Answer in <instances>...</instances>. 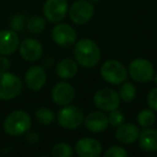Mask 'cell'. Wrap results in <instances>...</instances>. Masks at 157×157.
<instances>
[{
    "label": "cell",
    "instance_id": "6da1fadb",
    "mask_svg": "<svg viewBox=\"0 0 157 157\" xmlns=\"http://www.w3.org/2000/svg\"><path fill=\"white\" fill-rule=\"evenodd\" d=\"M74 60L84 68H93L100 60V48L90 39H81L73 48Z\"/></svg>",
    "mask_w": 157,
    "mask_h": 157
},
{
    "label": "cell",
    "instance_id": "7a4b0ae2",
    "mask_svg": "<svg viewBox=\"0 0 157 157\" xmlns=\"http://www.w3.org/2000/svg\"><path fill=\"white\" fill-rule=\"evenodd\" d=\"M31 127V117L27 112L17 110L10 113L3 123V129L12 137L22 136L29 131Z\"/></svg>",
    "mask_w": 157,
    "mask_h": 157
},
{
    "label": "cell",
    "instance_id": "3957f363",
    "mask_svg": "<svg viewBox=\"0 0 157 157\" xmlns=\"http://www.w3.org/2000/svg\"><path fill=\"white\" fill-rule=\"evenodd\" d=\"M22 80L17 75L8 71H0V99L11 100L21 94Z\"/></svg>",
    "mask_w": 157,
    "mask_h": 157
},
{
    "label": "cell",
    "instance_id": "277c9868",
    "mask_svg": "<svg viewBox=\"0 0 157 157\" xmlns=\"http://www.w3.org/2000/svg\"><path fill=\"white\" fill-rule=\"evenodd\" d=\"M100 74L105 82L112 85H120L127 80V70L121 61L110 59L103 63L100 68Z\"/></svg>",
    "mask_w": 157,
    "mask_h": 157
},
{
    "label": "cell",
    "instance_id": "5b68a950",
    "mask_svg": "<svg viewBox=\"0 0 157 157\" xmlns=\"http://www.w3.org/2000/svg\"><path fill=\"white\" fill-rule=\"evenodd\" d=\"M132 80L139 83L150 82L154 78V67L152 63L145 58H136L129 63L128 71Z\"/></svg>",
    "mask_w": 157,
    "mask_h": 157
},
{
    "label": "cell",
    "instance_id": "8992f818",
    "mask_svg": "<svg viewBox=\"0 0 157 157\" xmlns=\"http://www.w3.org/2000/svg\"><path fill=\"white\" fill-rule=\"evenodd\" d=\"M84 121L83 111L76 105H65L57 115V122L66 129H76Z\"/></svg>",
    "mask_w": 157,
    "mask_h": 157
},
{
    "label": "cell",
    "instance_id": "52a82bcc",
    "mask_svg": "<svg viewBox=\"0 0 157 157\" xmlns=\"http://www.w3.org/2000/svg\"><path fill=\"white\" fill-rule=\"evenodd\" d=\"M95 8L88 0H76L69 8V17L74 24L84 25L92 20Z\"/></svg>",
    "mask_w": 157,
    "mask_h": 157
},
{
    "label": "cell",
    "instance_id": "ba28073f",
    "mask_svg": "<svg viewBox=\"0 0 157 157\" xmlns=\"http://www.w3.org/2000/svg\"><path fill=\"white\" fill-rule=\"evenodd\" d=\"M94 103L101 111L110 112L118 109L121 98L115 90L111 88H101L94 95Z\"/></svg>",
    "mask_w": 157,
    "mask_h": 157
},
{
    "label": "cell",
    "instance_id": "9c48e42d",
    "mask_svg": "<svg viewBox=\"0 0 157 157\" xmlns=\"http://www.w3.org/2000/svg\"><path fill=\"white\" fill-rule=\"evenodd\" d=\"M68 11L69 6L67 0H46L43 6L44 17L51 23H60Z\"/></svg>",
    "mask_w": 157,
    "mask_h": 157
},
{
    "label": "cell",
    "instance_id": "30bf717a",
    "mask_svg": "<svg viewBox=\"0 0 157 157\" xmlns=\"http://www.w3.org/2000/svg\"><path fill=\"white\" fill-rule=\"evenodd\" d=\"M52 39L57 45L69 48L76 41V31L66 23H57L52 30Z\"/></svg>",
    "mask_w": 157,
    "mask_h": 157
},
{
    "label": "cell",
    "instance_id": "8fae6325",
    "mask_svg": "<svg viewBox=\"0 0 157 157\" xmlns=\"http://www.w3.org/2000/svg\"><path fill=\"white\" fill-rule=\"evenodd\" d=\"M75 152L81 157H97L101 154L102 146L95 138H82L75 143Z\"/></svg>",
    "mask_w": 157,
    "mask_h": 157
},
{
    "label": "cell",
    "instance_id": "7c38bea8",
    "mask_svg": "<svg viewBox=\"0 0 157 157\" xmlns=\"http://www.w3.org/2000/svg\"><path fill=\"white\" fill-rule=\"evenodd\" d=\"M46 82L45 70L41 66H33L25 74V83L27 87L33 92H39L43 88Z\"/></svg>",
    "mask_w": 157,
    "mask_h": 157
},
{
    "label": "cell",
    "instance_id": "4fadbf2b",
    "mask_svg": "<svg viewBox=\"0 0 157 157\" xmlns=\"http://www.w3.org/2000/svg\"><path fill=\"white\" fill-rule=\"evenodd\" d=\"M73 86L68 82H59L52 90V99L58 105H67L72 102L74 99Z\"/></svg>",
    "mask_w": 157,
    "mask_h": 157
},
{
    "label": "cell",
    "instance_id": "5bb4252c",
    "mask_svg": "<svg viewBox=\"0 0 157 157\" xmlns=\"http://www.w3.org/2000/svg\"><path fill=\"white\" fill-rule=\"evenodd\" d=\"M18 51L23 59L27 61H36L42 56L43 48L38 40L28 38L21 42Z\"/></svg>",
    "mask_w": 157,
    "mask_h": 157
},
{
    "label": "cell",
    "instance_id": "9a60e30c",
    "mask_svg": "<svg viewBox=\"0 0 157 157\" xmlns=\"http://www.w3.org/2000/svg\"><path fill=\"white\" fill-rule=\"evenodd\" d=\"M20 46V38L14 30L0 31V55H9L16 52Z\"/></svg>",
    "mask_w": 157,
    "mask_h": 157
},
{
    "label": "cell",
    "instance_id": "2e32d148",
    "mask_svg": "<svg viewBox=\"0 0 157 157\" xmlns=\"http://www.w3.org/2000/svg\"><path fill=\"white\" fill-rule=\"evenodd\" d=\"M84 124L86 128L94 133H99L105 131L109 126L108 116L101 111H94L85 116Z\"/></svg>",
    "mask_w": 157,
    "mask_h": 157
},
{
    "label": "cell",
    "instance_id": "e0dca14e",
    "mask_svg": "<svg viewBox=\"0 0 157 157\" xmlns=\"http://www.w3.org/2000/svg\"><path fill=\"white\" fill-rule=\"evenodd\" d=\"M140 129L132 123H123L117 127L115 138L118 142L124 144H131L139 139Z\"/></svg>",
    "mask_w": 157,
    "mask_h": 157
},
{
    "label": "cell",
    "instance_id": "ac0fdd59",
    "mask_svg": "<svg viewBox=\"0 0 157 157\" xmlns=\"http://www.w3.org/2000/svg\"><path fill=\"white\" fill-rule=\"evenodd\" d=\"M139 144L145 152H156L157 151V129L151 127L145 128L140 132Z\"/></svg>",
    "mask_w": 157,
    "mask_h": 157
},
{
    "label": "cell",
    "instance_id": "d6986e66",
    "mask_svg": "<svg viewBox=\"0 0 157 157\" xmlns=\"http://www.w3.org/2000/svg\"><path fill=\"white\" fill-rule=\"evenodd\" d=\"M78 63L71 58H65L60 60L56 66L57 75L63 80L71 78L78 73Z\"/></svg>",
    "mask_w": 157,
    "mask_h": 157
},
{
    "label": "cell",
    "instance_id": "ffe728a7",
    "mask_svg": "<svg viewBox=\"0 0 157 157\" xmlns=\"http://www.w3.org/2000/svg\"><path fill=\"white\" fill-rule=\"evenodd\" d=\"M137 122L143 128H148L155 124L156 116H155L154 112L152 111V109H144L139 112L137 116Z\"/></svg>",
    "mask_w": 157,
    "mask_h": 157
},
{
    "label": "cell",
    "instance_id": "44dd1931",
    "mask_svg": "<svg viewBox=\"0 0 157 157\" xmlns=\"http://www.w3.org/2000/svg\"><path fill=\"white\" fill-rule=\"evenodd\" d=\"M45 18L39 15L31 16L26 22V27L31 33H40L45 28Z\"/></svg>",
    "mask_w": 157,
    "mask_h": 157
},
{
    "label": "cell",
    "instance_id": "7402d4cb",
    "mask_svg": "<svg viewBox=\"0 0 157 157\" xmlns=\"http://www.w3.org/2000/svg\"><path fill=\"white\" fill-rule=\"evenodd\" d=\"M118 95H120V98L123 101H125V102H131L136 98L137 90H136V87L132 83H130V82H124L123 85L121 86Z\"/></svg>",
    "mask_w": 157,
    "mask_h": 157
},
{
    "label": "cell",
    "instance_id": "603a6c76",
    "mask_svg": "<svg viewBox=\"0 0 157 157\" xmlns=\"http://www.w3.org/2000/svg\"><path fill=\"white\" fill-rule=\"evenodd\" d=\"M36 120L41 125H51L55 121V114L48 108H39L35 113Z\"/></svg>",
    "mask_w": 157,
    "mask_h": 157
},
{
    "label": "cell",
    "instance_id": "cb8c5ba5",
    "mask_svg": "<svg viewBox=\"0 0 157 157\" xmlns=\"http://www.w3.org/2000/svg\"><path fill=\"white\" fill-rule=\"evenodd\" d=\"M73 154V150L68 143H57L52 148V156L54 157H70Z\"/></svg>",
    "mask_w": 157,
    "mask_h": 157
},
{
    "label": "cell",
    "instance_id": "d4e9b609",
    "mask_svg": "<svg viewBox=\"0 0 157 157\" xmlns=\"http://www.w3.org/2000/svg\"><path fill=\"white\" fill-rule=\"evenodd\" d=\"M108 121H109V125L112 127H118L122 125L125 121V115L121 110L115 109L113 111H110V114L108 116Z\"/></svg>",
    "mask_w": 157,
    "mask_h": 157
},
{
    "label": "cell",
    "instance_id": "484cf974",
    "mask_svg": "<svg viewBox=\"0 0 157 157\" xmlns=\"http://www.w3.org/2000/svg\"><path fill=\"white\" fill-rule=\"evenodd\" d=\"M25 25H26V18L22 14L14 15L10 21V27L14 31H22L24 29Z\"/></svg>",
    "mask_w": 157,
    "mask_h": 157
},
{
    "label": "cell",
    "instance_id": "4316f807",
    "mask_svg": "<svg viewBox=\"0 0 157 157\" xmlns=\"http://www.w3.org/2000/svg\"><path fill=\"white\" fill-rule=\"evenodd\" d=\"M105 157H127L128 153L124 147L118 145H113L105 153Z\"/></svg>",
    "mask_w": 157,
    "mask_h": 157
},
{
    "label": "cell",
    "instance_id": "83f0119b",
    "mask_svg": "<svg viewBox=\"0 0 157 157\" xmlns=\"http://www.w3.org/2000/svg\"><path fill=\"white\" fill-rule=\"evenodd\" d=\"M146 101H147V105L150 107V109L157 112V87H154L150 90Z\"/></svg>",
    "mask_w": 157,
    "mask_h": 157
},
{
    "label": "cell",
    "instance_id": "f1b7e54d",
    "mask_svg": "<svg viewBox=\"0 0 157 157\" xmlns=\"http://www.w3.org/2000/svg\"><path fill=\"white\" fill-rule=\"evenodd\" d=\"M10 68V60L6 57V55L0 56V71H7Z\"/></svg>",
    "mask_w": 157,
    "mask_h": 157
},
{
    "label": "cell",
    "instance_id": "f546056e",
    "mask_svg": "<svg viewBox=\"0 0 157 157\" xmlns=\"http://www.w3.org/2000/svg\"><path fill=\"white\" fill-rule=\"evenodd\" d=\"M26 139H27V141L30 142V143H37V142L39 141V136L36 132H33V131H31V132H29L28 135H27Z\"/></svg>",
    "mask_w": 157,
    "mask_h": 157
},
{
    "label": "cell",
    "instance_id": "4dcf8cb0",
    "mask_svg": "<svg viewBox=\"0 0 157 157\" xmlns=\"http://www.w3.org/2000/svg\"><path fill=\"white\" fill-rule=\"evenodd\" d=\"M154 82H155V83L157 84V73H156V74H155V75H154Z\"/></svg>",
    "mask_w": 157,
    "mask_h": 157
},
{
    "label": "cell",
    "instance_id": "1f68e13d",
    "mask_svg": "<svg viewBox=\"0 0 157 157\" xmlns=\"http://www.w3.org/2000/svg\"><path fill=\"white\" fill-rule=\"evenodd\" d=\"M88 1H90V2H98L99 0H88Z\"/></svg>",
    "mask_w": 157,
    "mask_h": 157
}]
</instances>
